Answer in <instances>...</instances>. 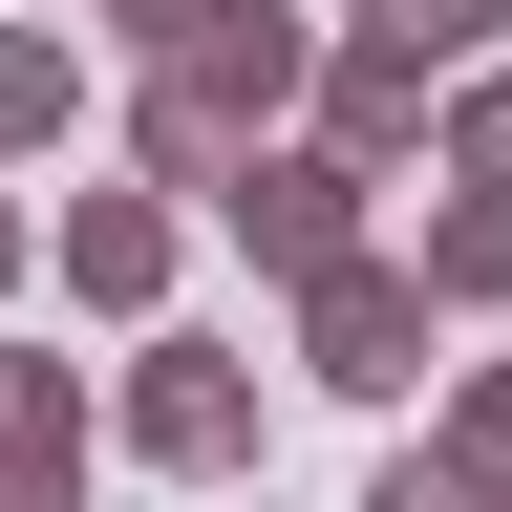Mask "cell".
<instances>
[{
    "instance_id": "6da1fadb",
    "label": "cell",
    "mask_w": 512,
    "mask_h": 512,
    "mask_svg": "<svg viewBox=\"0 0 512 512\" xmlns=\"http://www.w3.org/2000/svg\"><path fill=\"white\" fill-rule=\"evenodd\" d=\"M299 107H320V22H278V0H214L171 64H128V192H235Z\"/></svg>"
},
{
    "instance_id": "7a4b0ae2",
    "label": "cell",
    "mask_w": 512,
    "mask_h": 512,
    "mask_svg": "<svg viewBox=\"0 0 512 512\" xmlns=\"http://www.w3.org/2000/svg\"><path fill=\"white\" fill-rule=\"evenodd\" d=\"M107 427H128V470L235 491V470H256V363L192 342V320H150V342H128V384H107Z\"/></svg>"
},
{
    "instance_id": "3957f363",
    "label": "cell",
    "mask_w": 512,
    "mask_h": 512,
    "mask_svg": "<svg viewBox=\"0 0 512 512\" xmlns=\"http://www.w3.org/2000/svg\"><path fill=\"white\" fill-rule=\"evenodd\" d=\"M448 363V320L406 256H342V278H299V384H342V406H406V384Z\"/></svg>"
},
{
    "instance_id": "277c9868",
    "label": "cell",
    "mask_w": 512,
    "mask_h": 512,
    "mask_svg": "<svg viewBox=\"0 0 512 512\" xmlns=\"http://www.w3.org/2000/svg\"><path fill=\"white\" fill-rule=\"evenodd\" d=\"M214 235H235L278 299H299V278H342V256H384V235H363V171H342V150H299V128H278V150L214 192Z\"/></svg>"
},
{
    "instance_id": "5b68a950",
    "label": "cell",
    "mask_w": 512,
    "mask_h": 512,
    "mask_svg": "<svg viewBox=\"0 0 512 512\" xmlns=\"http://www.w3.org/2000/svg\"><path fill=\"white\" fill-rule=\"evenodd\" d=\"M171 192H64V235H43V278L64 299H86V320H128V342H150V320H171Z\"/></svg>"
},
{
    "instance_id": "8992f818",
    "label": "cell",
    "mask_w": 512,
    "mask_h": 512,
    "mask_svg": "<svg viewBox=\"0 0 512 512\" xmlns=\"http://www.w3.org/2000/svg\"><path fill=\"white\" fill-rule=\"evenodd\" d=\"M299 150L406 171V150H427V64H384V43H342V22H320V107H299Z\"/></svg>"
},
{
    "instance_id": "52a82bcc",
    "label": "cell",
    "mask_w": 512,
    "mask_h": 512,
    "mask_svg": "<svg viewBox=\"0 0 512 512\" xmlns=\"http://www.w3.org/2000/svg\"><path fill=\"white\" fill-rule=\"evenodd\" d=\"M0 491H86V363L0 342Z\"/></svg>"
},
{
    "instance_id": "ba28073f",
    "label": "cell",
    "mask_w": 512,
    "mask_h": 512,
    "mask_svg": "<svg viewBox=\"0 0 512 512\" xmlns=\"http://www.w3.org/2000/svg\"><path fill=\"white\" fill-rule=\"evenodd\" d=\"M406 278H427V320H512V192H427Z\"/></svg>"
},
{
    "instance_id": "9c48e42d",
    "label": "cell",
    "mask_w": 512,
    "mask_h": 512,
    "mask_svg": "<svg viewBox=\"0 0 512 512\" xmlns=\"http://www.w3.org/2000/svg\"><path fill=\"white\" fill-rule=\"evenodd\" d=\"M342 43H384V64H427V86H470V64L512 43V0H342Z\"/></svg>"
},
{
    "instance_id": "30bf717a",
    "label": "cell",
    "mask_w": 512,
    "mask_h": 512,
    "mask_svg": "<svg viewBox=\"0 0 512 512\" xmlns=\"http://www.w3.org/2000/svg\"><path fill=\"white\" fill-rule=\"evenodd\" d=\"M43 128H86V43H64V22H0V150H43Z\"/></svg>"
},
{
    "instance_id": "8fae6325",
    "label": "cell",
    "mask_w": 512,
    "mask_h": 512,
    "mask_svg": "<svg viewBox=\"0 0 512 512\" xmlns=\"http://www.w3.org/2000/svg\"><path fill=\"white\" fill-rule=\"evenodd\" d=\"M448 192H512V64L448 86Z\"/></svg>"
},
{
    "instance_id": "7c38bea8",
    "label": "cell",
    "mask_w": 512,
    "mask_h": 512,
    "mask_svg": "<svg viewBox=\"0 0 512 512\" xmlns=\"http://www.w3.org/2000/svg\"><path fill=\"white\" fill-rule=\"evenodd\" d=\"M363 512H512V491L470 470V448H384V491H363Z\"/></svg>"
},
{
    "instance_id": "4fadbf2b",
    "label": "cell",
    "mask_w": 512,
    "mask_h": 512,
    "mask_svg": "<svg viewBox=\"0 0 512 512\" xmlns=\"http://www.w3.org/2000/svg\"><path fill=\"white\" fill-rule=\"evenodd\" d=\"M192 22H214V0H86V43H128V64H171Z\"/></svg>"
},
{
    "instance_id": "5bb4252c",
    "label": "cell",
    "mask_w": 512,
    "mask_h": 512,
    "mask_svg": "<svg viewBox=\"0 0 512 512\" xmlns=\"http://www.w3.org/2000/svg\"><path fill=\"white\" fill-rule=\"evenodd\" d=\"M448 448H470V470L512 491V363H470V406H448Z\"/></svg>"
},
{
    "instance_id": "9a60e30c",
    "label": "cell",
    "mask_w": 512,
    "mask_h": 512,
    "mask_svg": "<svg viewBox=\"0 0 512 512\" xmlns=\"http://www.w3.org/2000/svg\"><path fill=\"white\" fill-rule=\"evenodd\" d=\"M22 256H43V235H22V214H0V299H22Z\"/></svg>"
},
{
    "instance_id": "2e32d148",
    "label": "cell",
    "mask_w": 512,
    "mask_h": 512,
    "mask_svg": "<svg viewBox=\"0 0 512 512\" xmlns=\"http://www.w3.org/2000/svg\"><path fill=\"white\" fill-rule=\"evenodd\" d=\"M256 512H278V491H256Z\"/></svg>"
}]
</instances>
